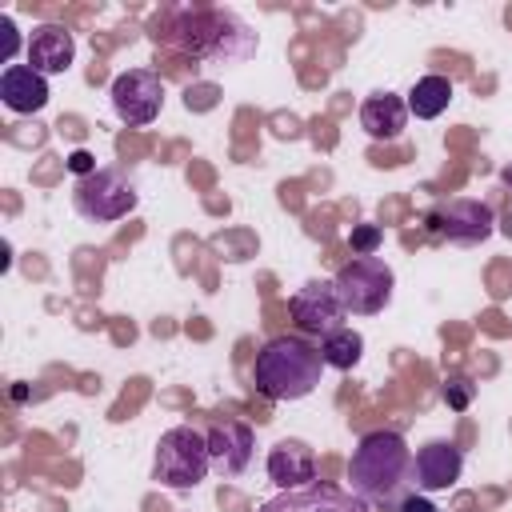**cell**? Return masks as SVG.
Returning a JSON list of instances; mask_svg holds the SVG:
<instances>
[{
    "label": "cell",
    "instance_id": "obj_8",
    "mask_svg": "<svg viewBox=\"0 0 512 512\" xmlns=\"http://www.w3.org/2000/svg\"><path fill=\"white\" fill-rule=\"evenodd\" d=\"M112 108L124 124H152L164 108V80L152 68H128L112 80Z\"/></svg>",
    "mask_w": 512,
    "mask_h": 512
},
{
    "label": "cell",
    "instance_id": "obj_3",
    "mask_svg": "<svg viewBox=\"0 0 512 512\" xmlns=\"http://www.w3.org/2000/svg\"><path fill=\"white\" fill-rule=\"evenodd\" d=\"M168 40L192 56H212L224 64L252 52V32L232 12H180Z\"/></svg>",
    "mask_w": 512,
    "mask_h": 512
},
{
    "label": "cell",
    "instance_id": "obj_21",
    "mask_svg": "<svg viewBox=\"0 0 512 512\" xmlns=\"http://www.w3.org/2000/svg\"><path fill=\"white\" fill-rule=\"evenodd\" d=\"M68 172H72L76 180H84V176H92V172H96V156H92L88 148H76V152L68 156Z\"/></svg>",
    "mask_w": 512,
    "mask_h": 512
},
{
    "label": "cell",
    "instance_id": "obj_13",
    "mask_svg": "<svg viewBox=\"0 0 512 512\" xmlns=\"http://www.w3.org/2000/svg\"><path fill=\"white\" fill-rule=\"evenodd\" d=\"M76 60V40L64 24H40L28 36V68H36L40 76H60L68 72Z\"/></svg>",
    "mask_w": 512,
    "mask_h": 512
},
{
    "label": "cell",
    "instance_id": "obj_4",
    "mask_svg": "<svg viewBox=\"0 0 512 512\" xmlns=\"http://www.w3.org/2000/svg\"><path fill=\"white\" fill-rule=\"evenodd\" d=\"M212 468V452H208V436L196 432L192 424H176L160 436L156 444V460H152V480L164 488H196Z\"/></svg>",
    "mask_w": 512,
    "mask_h": 512
},
{
    "label": "cell",
    "instance_id": "obj_22",
    "mask_svg": "<svg viewBox=\"0 0 512 512\" xmlns=\"http://www.w3.org/2000/svg\"><path fill=\"white\" fill-rule=\"evenodd\" d=\"M396 508H400V512H440V508H436L428 496H416V492H408V496H404Z\"/></svg>",
    "mask_w": 512,
    "mask_h": 512
},
{
    "label": "cell",
    "instance_id": "obj_19",
    "mask_svg": "<svg viewBox=\"0 0 512 512\" xmlns=\"http://www.w3.org/2000/svg\"><path fill=\"white\" fill-rule=\"evenodd\" d=\"M380 244H384V232H380L376 224H356L352 236H348V248H352L356 256H376Z\"/></svg>",
    "mask_w": 512,
    "mask_h": 512
},
{
    "label": "cell",
    "instance_id": "obj_18",
    "mask_svg": "<svg viewBox=\"0 0 512 512\" xmlns=\"http://www.w3.org/2000/svg\"><path fill=\"white\" fill-rule=\"evenodd\" d=\"M320 356H324V364H328V368L348 372V368L364 356V336H360V332H352V328H336L332 336H324V340H320Z\"/></svg>",
    "mask_w": 512,
    "mask_h": 512
},
{
    "label": "cell",
    "instance_id": "obj_1",
    "mask_svg": "<svg viewBox=\"0 0 512 512\" xmlns=\"http://www.w3.org/2000/svg\"><path fill=\"white\" fill-rule=\"evenodd\" d=\"M412 460L416 456L400 432H364L348 460L352 496H360L364 504H400L404 488L412 484Z\"/></svg>",
    "mask_w": 512,
    "mask_h": 512
},
{
    "label": "cell",
    "instance_id": "obj_16",
    "mask_svg": "<svg viewBox=\"0 0 512 512\" xmlns=\"http://www.w3.org/2000/svg\"><path fill=\"white\" fill-rule=\"evenodd\" d=\"M408 124V104L392 92H372L364 104H360V128L372 136V140H396Z\"/></svg>",
    "mask_w": 512,
    "mask_h": 512
},
{
    "label": "cell",
    "instance_id": "obj_10",
    "mask_svg": "<svg viewBox=\"0 0 512 512\" xmlns=\"http://www.w3.org/2000/svg\"><path fill=\"white\" fill-rule=\"evenodd\" d=\"M208 452H212V468L220 476H240L248 464H252V448H256V436L248 424L240 420H216L208 432Z\"/></svg>",
    "mask_w": 512,
    "mask_h": 512
},
{
    "label": "cell",
    "instance_id": "obj_12",
    "mask_svg": "<svg viewBox=\"0 0 512 512\" xmlns=\"http://www.w3.org/2000/svg\"><path fill=\"white\" fill-rule=\"evenodd\" d=\"M460 472H464V452L456 444H448V440L424 444L416 452V460H412V480L424 492H448L460 480Z\"/></svg>",
    "mask_w": 512,
    "mask_h": 512
},
{
    "label": "cell",
    "instance_id": "obj_15",
    "mask_svg": "<svg viewBox=\"0 0 512 512\" xmlns=\"http://www.w3.org/2000/svg\"><path fill=\"white\" fill-rule=\"evenodd\" d=\"M0 100L20 116L40 112L48 104V80L28 64H8L0 72Z\"/></svg>",
    "mask_w": 512,
    "mask_h": 512
},
{
    "label": "cell",
    "instance_id": "obj_2",
    "mask_svg": "<svg viewBox=\"0 0 512 512\" xmlns=\"http://www.w3.org/2000/svg\"><path fill=\"white\" fill-rule=\"evenodd\" d=\"M324 356L304 336H276L256 352L252 384L264 400H304L316 392Z\"/></svg>",
    "mask_w": 512,
    "mask_h": 512
},
{
    "label": "cell",
    "instance_id": "obj_7",
    "mask_svg": "<svg viewBox=\"0 0 512 512\" xmlns=\"http://www.w3.org/2000/svg\"><path fill=\"white\" fill-rule=\"evenodd\" d=\"M424 228H428L436 240L472 248V244H484V240L496 232V212H492V204H484V200L456 196V200L432 204V208L424 212Z\"/></svg>",
    "mask_w": 512,
    "mask_h": 512
},
{
    "label": "cell",
    "instance_id": "obj_9",
    "mask_svg": "<svg viewBox=\"0 0 512 512\" xmlns=\"http://www.w3.org/2000/svg\"><path fill=\"white\" fill-rule=\"evenodd\" d=\"M288 312H292V320H296L300 332H316V336H332L336 328H344L340 320L348 316L332 280H308L304 288H296Z\"/></svg>",
    "mask_w": 512,
    "mask_h": 512
},
{
    "label": "cell",
    "instance_id": "obj_11",
    "mask_svg": "<svg viewBox=\"0 0 512 512\" xmlns=\"http://www.w3.org/2000/svg\"><path fill=\"white\" fill-rule=\"evenodd\" d=\"M260 512H364V500L332 484H308V488H292L264 500Z\"/></svg>",
    "mask_w": 512,
    "mask_h": 512
},
{
    "label": "cell",
    "instance_id": "obj_5",
    "mask_svg": "<svg viewBox=\"0 0 512 512\" xmlns=\"http://www.w3.org/2000/svg\"><path fill=\"white\" fill-rule=\"evenodd\" d=\"M136 204H140V192L124 168H96L92 176L76 180V188H72V208L92 224H116Z\"/></svg>",
    "mask_w": 512,
    "mask_h": 512
},
{
    "label": "cell",
    "instance_id": "obj_20",
    "mask_svg": "<svg viewBox=\"0 0 512 512\" xmlns=\"http://www.w3.org/2000/svg\"><path fill=\"white\" fill-rule=\"evenodd\" d=\"M472 396H476V384H472V380H464V376L444 380V404H448L452 412H464V408L472 404Z\"/></svg>",
    "mask_w": 512,
    "mask_h": 512
},
{
    "label": "cell",
    "instance_id": "obj_6",
    "mask_svg": "<svg viewBox=\"0 0 512 512\" xmlns=\"http://www.w3.org/2000/svg\"><path fill=\"white\" fill-rule=\"evenodd\" d=\"M332 284H336V296H340L344 312H352V316H376V312L388 308L396 276H392V268L380 256H352L332 276Z\"/></svg>",
    "mask_w": 512,
    "mask_h": 512
},
{
    "label": "cell",
    "instance_id": "obj_14",
    "mask_svg": "<svg viewBox=\"0 0 512 512\" xmlns=\"http://www.w3.org/2000/svg\"><path fill=\"white\" fill-rule=\"evenodd\" d=\"M268 480H272L280 492L316 484V456H312V448H308L304 440H280V444L268 452Z\"/></svg>",
    "mask_w": 512,
    "mask_h": 512
},
{
    "label": "cell",
    "instance_id": "obj_17",
    "mask_svg": "<svg viewBox=\"0 0 512 512\" xmlns=\"http://www.w3.org/2000/svg\"><path fill=\"white\" fill-rule=\"evenodd\" d=\"M448 100H452V80L440 76V72H432V76H420V80L412 84V92H408V112H412L416 120H436V116L448 108Z\"/></svg>",
    "mask_w": 512,
    "mask_h": 512
},
{
    "label": "cell",
    "instance_id": "obj_23",
    "mask_svg": "<svg viewBox=\"0 0 512 512\" xmlns=\"http://www.w3.org/2000/svg\"><path fill=\"white\" fill-rule=\"evenodd\" d=\"M500 184H504V188H508V192H512V164H508V168H504V172H500Z\"/></svg>",
    "mask_w": 512,
    "mask_h": 512
}]
</instances>
